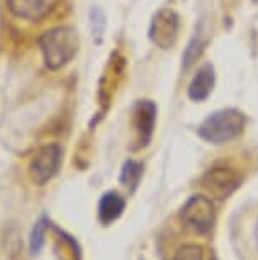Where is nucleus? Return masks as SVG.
<instances>
[{
	"instance_id": "nucleus-16",
	"label": "nucleus",
	"mask_w": 258,
	"mask_h": 260,
	"mask_svg": "<svg viewBox=\"0 0 258 260\" xmlns=\"http://www.w3.org/2000/svg\"><path fill=\"white\" fill-rule=\"evenodd\" d=\"M211 260H217V258L216 257H211Z\"/></svg>"
},
{
	"instance_id": "nucleus-4",
	"label": "nucleus",
	"mask_w": 258,
	"mask_h": 260,
	"mask_svg": "<svg viewBox=\"0 0 258 260\" xmlns=\"http://www.w3.org/2000/svg\"><path fill=\"white\" fill-rule=\"evenodd\" d=\"M61 165V148L60 145H45L36 151L29 164V175L36 185H45L55 177Z\"/></svg>"
},
{
	"instance_id": "nucleus-8",
	"label": "nucleus",
	"mask_w": 258,
	"mask_h": 260,
	"mask_svg": "<svg viewBox=\"0 0 258 260\" xmlns=\"http://www.w3.org/2000/svg\"><path fill=\"white\" fill-rule=\"evenodd\" d=\"M155 119H157V106L150 101H141L134 109V126L138 131V148L150 143L155 129Z\"/></svg>"
},
{
	"instance_id": "nucleus-13",
	"label": "nucleus",
	"mask_w": 258,
	"mask_h": 260,
	"mask_svg": "<svg viewBox=\"0 0 258 260\" xmlns=\"http://www.w3.org/2000/svg\"><path fill=\"white\" fill-rule=\"evenodd\" d=\"M204 46H206V41L202 39V34L201 31L196 32V36L192 38V41L189 43L186 53H183V68H189L194 65V61H197V58L201 56V53L204 50Z\"/></svg>"
},
{
	"instance_id": "nucleus-10",
	"label": "nucleus",
	"mask_w": 258,
	"mask_h": 260,
	"mask_svg": "<svg viewBox=\"0 0 258 260\" xmlns=\"http://www.w3.org/2000/svg\"><path fill=\"white\" fill-rule=\"evenodd\" d=\"M126 208V201L121 194H118L116 190H109L100 198L99 201V219L102 224H110L116 219L121 218V214L124 213Z\"/></svg>"
},
{
	"instance_id": "nucleus-11",
	"label": "nucleus",
	"mask_w": 258,
	"mask_h": 260,
	"mask_svg": "<svg viewBox=\"0 0 258 260\" xmlns=\"http://www.w3.org/2000/svg\"><path fill=\"white\" fill-rule=\"evenodd\" d=\"M141 175H143V164L134 160H128L123 167V172H121V182L128 189L134 190L136 185L139 184Z\"/></svg>"
},
{
	"instance_id": "nucleus-2",
	"label": "nucleus",
	"mask_w": 258,
	"mask_h": 260,
	"mask_svg": "<svg viewBox=\"0 0 258 260\" xmlns=\"http://www.w3.org/2000/svg\"><path fill=\"white\" fill-rule=\"evenodd\" d=\"M245 122L246 119L241 111L228 107V109H221L209 114L199 126L197 133L209 143L223 145L238 138L245 129Z\"/></svg>"
},
{
	"instance_id": "nucleus-7",
	"label": "nucleus",
	"mask_w": 258,
	"mask_h": 260,
	"mask_svg": "<svg viewBox=\"0 0 258 260\" xmlns=\"http://www.w3.org/2000/svg\"><path fill=\"white\" fill-rule=\"evenodd\" d=\"M58 0H9V9L16 17L40 22L55 11Z\"/></svg>"
},
{
	"instance_id": "nucleus-3",
	"label": "nucleus",
	"mask_w": 258,
	"mask_h": 260,
	"mask_svg": "<svg viewBox=\"0 0 258 260\" xmlns=\"http://www.w3.org/2000/svg\"><path fill=\"white\" fill-rule=\"evenodd\" d=\"M182 219L187 228L197 235L211 233L216 223V209L206 196H192L182 208Z\"/></svg>"
},
{
	"instance_id": "nucleus-1",
	"label": "nucleus",
	"mask_w": 258,
	"mask_h": 260,
	"mask_svg": "<svg viewBox=\"0 0 258 260\" xmlns=\"http://www.w3.org/2000/svg\"><path fill=\"white\" fill-rule=\"evenodd\" d=\"M40 46L45 65L50 70H60L68 65L79 51V36L73 27H53L41 36Z\"/></svg>"
},
{
	"instance_id": "nucleus-5",
	"label": "nucleus",
	"mask_w": 258,
	"mask_h": 260,
	"mask_svg": "<svg viewBox=\"0 0 258 260\" xmlns=\"http://www.w3.org/2000/svg\"><path fill=\"white\" fill-rule=\"evenodd\" d=\"M178 32V17L173 11L163 9L155 16L152 22V29H150V38L155 45L167 50L175 43Z\"/></svg>"
},
{
	"instance_id": "nucleus-12",
	"label": "nucleus",
	"mask_w": 258,
	"mask_h": 260,
	"mask_svg": "<svg viewBox=\"0 0 258 260\" xmlns=\"http://www.w3.org/2000/svg\"><path fill=\"white\" fill-rule=\"evenodd\" d=\"M50 228V219L46 216H43L36 221L34 224L32 232H31V238H29V248H31V253H40L43 245H45V237H46V232Z\"/></svg>"
},
{
	"instance_id": "nucleus-9",
	"label": "nucleus",
	"mask_w": 258,
	"mask_h": 260,
	"mask_svg": "<svg viewBox=\"0 0 258 260\" xmlns=\"http://www.w3.org/2000/svg\"><path fill=\"white\" fill-rule=\"evenodd\" d=\"M214 82H216V75H214V68L211 63H206L197 70L194 75L191 85H189V97L196 102L206 101L212 92Z\"/></svg>"
},
{
	"instance_id": "nucleus-15",
	"label": "nucleus",
	"mask_w": 258,
	"mask_h": 260,
	"mask_svg": "<svg viewBox=\"0 0 258 260\" xmlns=\"http://www.w3.org/2000/svg\"><path fill=\"white\" fill-rule=\"evenodd\" d=\"M253 235H255V245H256V250H258V221L255 224V232H253Z\"/></svg>"
},
{
	"instance_id": "nucleus-14",
	"label": "nucleus",
	"mask_w": 258,
	"mask_h": 260,
	"mask_svg": "<svg viewBox=\"0 0 258 260\" xmlns=\"http://www.w3.org/2000/svg\"><path fill=\"white\" fill-rule=\"evenodd\" d=\"M173 260H202V248L199 245L187 243L177 250Z\"/></svg>"
},
{
	"instance_id": "nucleus-6",
	"label": "nucleus",
	"mask_w": 258,
	"mask_h": 260,
	"mask_svg": "<svg viewBox=\"0 0 258 260\" xmlns=\"http://www.w3.org/2000/svg\"><path fill=\"white\" fill-rule=\"evenodd\" d=\"M240 185V179L230 169H211L202 177V187L212 194L216 199H226L235 192Z\"/></svg>"
}]
</instances>
